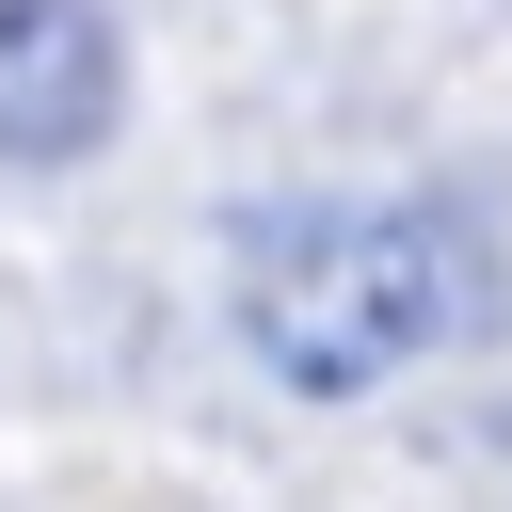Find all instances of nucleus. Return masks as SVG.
I'll return each instance as SVG.
<instances>
[{
    "label": "nucleus",
    "mask_w": 512,
    "mask_h": 512,
    "mask_svg": "<svg viewBox=\"0 0 512 512\" xmlns=\"http://www.w3.org/2000/svg\"><path fill=\"white\" fill-rule=\"evenodd\" d=\"M224 320L288 400H368L480 320V224L448 192H256L224 224Z\"/></svg>",
    "instance_id": "obj_1"
},
{
    "label": "nucleus",
    "mask_w": 512,
    "mask_h": 512,
    "mask_svg": "<svg viewBox=\"0 0 512 512\" xmlns=\"http://www.w3.org/2000/svg\"><path fill=\"white\" fill-rule=\"evenodd\" d=\"M128 112V32L96 0H0V176L96 160Z\"/></svg>",
    "instance_id": "obj_2"
}]
</instances>
